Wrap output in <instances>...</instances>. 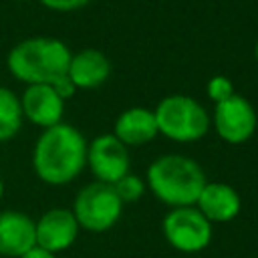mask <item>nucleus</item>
I'll return each mask as SVG.
<instances>
[{"instance_id": "5", "label": "nucleus", "mask_w": 258, "mask_h": 258, "mask_svg": "<svg viewBox=\"0 0 258 258\" xmlns=\"http://www.w3.org/2000/svg\"><path fill=\"white\" fill-rule=\"evenodd\" d=\"M73 214L79 228L101 234L111 230L123 214V202L109 183L93 181L79 189L73 202Z\"/></svg>"}, {"instance_id": "7", "label": "nucleus", "mask_w": 258, "mask_h": 258, "mask_svg": "<svg viewBox=\"0 0 258 258\" xmlns=\"http://www.w3.org/2000/svg\"><path fill=\"white\" fill-rule=\"evenodd\" d=\"M218 137L230 145H242L246 143L258 125V117H256V109L252 107V103L234 93L230 99L214 105V113L210 117Z\"/></svg>"}, {"instance_id": "14", "label": "nucleus", "mask_w": 258, "mask_h": 258, "mask_svg": "<svg viewBox=\"0 0 258 258\" xmlns=\"http://www.w3.org/2000/svg\"><path fill=\"white\" fill-rule=\"evenodd\" d=\"M113 135L125 145V147H141L149 141H153L159 131L155 123V115L147 107H129L125 109L113 125Z\"/></svg>"}, {"instance_id": "12", "label": "nucleus", "mask_w": 258, "mask_h": 258, "mask_svg": "<svg viewBox=\"0 0 258 258\" xmlns=\"http://www.w3.org/2000/svg\"><path fill=\"white\" fill-rule=\"evenodd\" d=\"M196 208L204 214V218L210 224H226L240 214L242 200L230 183L208 181L196 202Z\"/></svg>"}, {"instance_id": "17", "label": "nucleus", "mask_w": 258, "mask_h": 258, "mask_svg": "<svg viewBox=\"0 0 258 258\" xmlns=\"http://www.w3.org/2000/svg\"><path fill=\"white\" fill-rule=\"evenodd\" d=\"M206 93H208V97L214 101V105H218V103L230 99L236 91H234V83L230 81V77H226V75H214V77L208 81Z\"/></svg>"}, {"instance_id": "15", "label": "nucleus", "mask_w": 258, "mask_h": 258, "mask_svg": "<svg viewBox=\"0 0 258 258\" xmlns=\"http://www.w3.org/2000/svg\"><path fill=\"white\" fill-rule=\"evenodd\" d=\"M22 121L24 115L20 107V97L10 89L0 87V141L12 139L20 131Z\"/></svg>"}, {"instance_id": "3", "label": "nucleus", "mask_w": 258, "mask_h": 258, "mask_svg": "<svg viewBox=\"0 0 258 258\" xmlns=\"http://www.w3.org/2000/svg\"><path fill=\"white\" fill-rule=\"evenodd\" d=\"M71 48L52 36H30L16 42L6 56V67L24 85H52L67 75Z\"/></svg>"}, {"instance_id": "13", "label": "nucleus", "mask_w": 258, "mask_h": 258, "mask_svg": "<svg viewBox=\"0 0 258 258\" xmlns=\"http://www.w3.org/2000/svg\"><path fill=\"white\" fill-rule=\"evenodd\" d=\"M111 75V62L105 56V52L97 48H83L71 56L67 77L73 81L77 91H89L97 89L103 83H107Z\"/></svg>"}, {"instance_id": "1", "label": "nucleus", "mask_w": 258, "mask_h": 258, "mask_svg": "<svg viewBox=\"0 0 258 258\" xmlns=\"http://www.w3.org/2000/svg\"><path fill=\"white\" fill-rule=\"evenodd\" d=\"M87 147L85 135L69 123L42 129L32 149V169L48 185H67L87 167Z\"/></svg>"}, {"instance_id": "9", "label": "nucleus", "mask_w": 258, "mask_h": 258, "mask_svg": "<svg viewBox=\"0 0 258 258\" xmlns=\"http://www.w3.org/2000/svg\"><path fill=\"white\" fill-rule=\"evenodd\" d=\"M34 224H36V246L52 254L69 250L75 244L81 230L73 210L67 208L46 210Z\"/></svg>"}, {"instance_id": "2", "label": "nucleus", "mask_w": 258, "mask_h": 258, "mask_svg": "<svg viewBox=\"0 0 258 258\" xmlns=\"http://www.w3.org/2000/svg\"><path fill=\"white\" fill-rule=\"evenodd\" d=\"M145 183L161 204L185 208L196 206L208 179L196 159L181 153H165L149 163Z\"/></svg>"}, {"instance_id": "11", "label": "nucleus", "mask_w": 258, "mask_h": 258, "mask_svg": "<svg viewBox=\"0 0 258 258\" xmlns=\"http://www.w3.org/2000/svg\"><path fill=\"white\" fill-rule=\"evenodd\" d=\"M36 246L34 220L18 210L0 212V256L20 258Z\"/></svg>"}, {"instance_id": "10", "label": "nucleus", "mask_w": 258, "mask_h": 258, "mask_svg": "<svg viewBox=\"0 0 258 258\" xmlns=\"http://www.w3.org/2000/svg\"><path fill=\"white\" fill-rule=\"evenodd\" d=\"M20 107L24 119L32 125L48 129L62 123L64 101L52 89V85H26L20 95Z\"/></svg>"}, {"instance_id": "19", "label": "nucleus", "mask_w": 258, "mask_h": 258, "mask_svg": "<svg viewBox=\"0 0 258 258\" xmlns=\"http://www.w3.org/2000/svg\"><path fill=\"white\" fill-rule=\"evenodd\" d=\"M52 89L58 93V97H60L62 101H67V99L75 97V93H77V87L73 85V81H71L67 75H62L60 79H56V81L52 83Z\"/></svg>"}, {"instance_id": "16", "label": "nucleus", "mask_w": 258, "mask_h": 258, "mask_svg": "<svg viewBox=\"0 0 258 258\" xmlns=\"http://www.w3.org/2000/svg\"><path fill=\"white\" fill-rule=\"evenodd\" d=\"M113 189L117 191L119 200L125 206V204H133V202L141 200L143 194H145V189H147V183H145L143 177H139V175H135V173L129 171L127 175H123L119 181L113 183Z\"/></svg>"}, {"instance_id": "22", "label": "nucleus", "mask_w": 258, "mask_h": 258, "mask_svg": "<svg viewBox=\"0 0 258 258\" xmlns=\"http://www.w3.org/2000/svg\"><path fill=\"white\" fill-rule=\"evenodd\" d=\"M254 56H256V62H258V40H256V46H254Z\"/></svg>"}, {"instance_id": "8", "label": "nucleus", "mask_w": 258, "mask_h": 258, "mask_svg": "<svg viewBox=\"0 0 258 258\" xmlns=\"http://www.w3.org/2000/svg\"><path fill=\"white\" fill-rule=\"evenodd\" d=\"M87 165L95 175V181L113 185L123 175L129 173L131 159L127 147L113 135H97L87 147Z\"/></svg>"}, {"instance_id": "18", "label": "nucleus", "mask_w": 258, "mask_h": 258, "mask_svg": "<svg viewBox=\"0 0 258 258\" xmlns=\"http://www.w3.org/2000/svg\"><path fill=\"white\" fill-rule=\"evenodd\" d=\"M42 6H46L48 10H56V12H71V10H79L83 6L89 4V0H38Z\"/></svg>"}, {"instance_id": "21", "label": "nucleus", "mask_w": 258, "mask_h": 258, "mask_svg": "<svg viewBox=\"0 0 258 258\" xmlns=\"http://www.w3.org/2000/svg\"><path fill=\"white\" fill-rule=\"evenodd\" d=\"M2 196H4V183H2V179H0V200H2Z\"/></svg>"}, {"instance_id": "4", "label": "nucleus", "mask_w": 258, "mask_h": 258, "mask_svg": "<svg viewBox=\"0 0 258 258\" xmlns=\"http://www.w3.org/2000/svg\"><path fill=\"white\" fill-rule=\"evenodd\" d=\"M159 135L175 143H194L210 131V115L189 95H167L153 109Z\"/></svg>"}, {"instance_id": "6", "label": "nucleus", "mask_w": 258, "mask_h": 258, "mask_svg": "<svg viewBox=\"0 0 258 258\" xmlns=\"http://www.w3.org/2000/svg\"><path fill=\"white\" fill-rule=\"evenodd\" d=\"M161 232L173 250L198 254L210 246L214 224H210L196 206L169 208L161 220Z\"/></svg>"}, {"instance_id": "20", "label": "nucleus", "mask_w": 258, "mask_h": 258, "mask_svg": "<svg viewBox=\"0 0 258 258\" xmlns=\"http://www.w3.org/2000/svg\"><path fill=\"white\" fill-rule=\"evenodd\" d=\"M20 258H56V254H52V252H48V250H44V248H40V246H32L26 254H22Z\"/></svg>"}]
</instances>
